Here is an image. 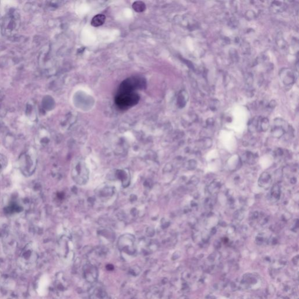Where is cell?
<instances>
[{
	"instance_id": "5bb4252c",
	"label": "cell",
	"mask_w": 299,
	"mask_h": 299,
	"mask_svg": "<svg viewBox=\"0 0 299 299\" xmlns=\"http://www.w3.org/2000/svg\"><path fill=\"white\" fill-rule=\"evenodd\" d=\"M132 7L133 10L137 12H141L144 11L146 10V5L142 1H136L133 4Z\"/></svg>"
},
{
	"instance_id": "d4e9b609",
	"label": "cell",
	"mask_w": 299,
	"mask_h": 299,
	"mask_svg": "<svg viewBox=\"0 0 299 299\" xmlns=\"http://www.w3.org/2000/svg\"><path fill=\"white\" fill-rule=\"evenodd\" d=\"M276 101H274V100L271 101L269 103V104H268V108H271V109H273V108L276 106Z\"/></svg>"
},
{
	"instance_id": "9a60e30c",
	"label": "cell",
	"mask_w": 299,
	"mask_h": 299,
	"mask_svg": "<svg viewBox=\"0 0 299 299\" xmlns=\"http://www.w3.org/2000/svg\"><path fill=\"white\" fill-rule=\"evenodd\" d=\"M220 188V183L218 181H213L209 187V192L212 194H216Z\"/></svg>"
},
{
	"instance_id": "3957f363",
	"label": "cell",
	"mask_w": 299,
	"mask_h": 299,
	"mask_svg": "<svg viewBox=\"0 0 299 299\" xmlns=\"http://www.w3.org/2000/svg\"><path fill=\"white\" fill-rule=\"evenodd\" d=\"M280 78L284 85L290 86L294 84L296 80V76L294 71L289 68L282 69L279 72Z\"/></svg>"
},
{
	"instance_id": "4316f807",
	"label": "cell",
	"mask_w": 299,
	"mask_h": 299,
	"mask_svg": "<svg viewBox=\"0 0 299 299\" xmlns=\"http://www.w3.org/2000/svg\"><path fill=\"white\" fill-rule=\"evenodd\" d=\"M206 123H207V125L208 126H212V125H213V123H214V120H213V119H212V118H209V119H208L207 120Z\"/></svg>"
},
{
	"instance_id": "603a6c76",
	"label": "cell",
	"mask_w": 299,
	"mask_h": 299,
	"mask_svg": "<svg viewBox=\"0 0 299 299\" xmlns=\"http://www.w3.org/2000/svg\"><path fill=\"white\" fill-rule=\"evenodd\" d=\"M232 51L231 50V51L232 52H230V55H231V57L232 58V60L234 61H237V59H238V54H237V53L236 51V50H235L234 49H232Z\"/></svg>"
},
{
	"instance_id": "7c38bea8",
	"label": "cell",
	"mask_w": 299,
	"mask_h": 299,
	"mask_svg": "<svg viewBox=\"0 0 299 299\" xmlns=\"http://www.w3.org/2000/svg\"><path fill=\"white\" fill-rule=\"evenodd\" d=\"M271 195L272 199H274L275 201H277L279 199L280 196V189L279 186L277 184H275L273 186L271 191Z\"/></svg>"
},
{
	"instance_id": "2e32d148",
	"label": "cell",
	"mask_w": 299,
	"mask_h": 299,
	"mask_svg": "<svg viewBox=\"0 0 299 299\" xmlns=\"http://www.w3.org/2000/svg\"><path fill=\"white\" fill-rule=\"evenodd\" d=\"M244 212L243 210H238L234 214V217L237 220H241L244 219Z\"/></svg>"
},
{
	"instance_id": "7402d4cb",
	"label": "cell",
	"mask_w": 299,
	"mask_h": 299,
	"mask_svg": "<svg viewBox=\"0 0 299 299\" xmlns=\"http://www.w3.org/2000/svg\"><path fill=\"white\" fill-rule=\"evenodd\" d=\"M188 166L189 167V169H194L197 165V162L194 160H191L188 162Z\"/></svg>"
},
{
	"instance_id": "8fae6325",
	"label": "cell",
	"mask_w": 299,
	"mask_h": 299,
	"mask_svg": "<svg viewBox=\"0 0 299 299\" xmlns=\"http://www.w3.org/2000/svg\"><path fill=\"white\" fill-rule=\"evenodd\" d=\"M271 10L275 12H281L285 10V5L279 1H273L271 5Z\"/></svg>"
},
{
	"instance_id": "4fadbf2b",
	"label": "cell",
	"mask_w": 299,
	"mask_h": 299,
	"mask_svg": "<svg viewBox=\"0 0 299 299\" xmlns=\"http://www.w3.org/2000/svg\"><path fill=\"white\" fill-rule=\"evenodd\" d=\"M276 41L277 46L280 49H284L287 47V43L284 40L282 33H279L277 35Z\"/></svg>"
},
{
	"instance_id": "ba28073f",
	"label": "cell",
	"mask_w": 299,
	"mask_h": 299,
	"mask_svg": "<svg viewBox=\"0 0 299 299\" xmlns=\"http://www.w3.org/2000/svg\"><path fill=\"white\" fill-rule=\"evenodd\" d=\"M260 117H255L251 119L248 123V129L250 132H253L258 130V125Z\"/></svg>"
},
{
	"instance_id": "ffe728a7",
	"label": "cell",
	"mask_w": 299,
	"mask_h": 299,
	"mask_svg": "<svg viewBox=\"0 0 299 299\" xmlns=\"http://www.w3.org/2000/svg\"><path fill=\"white\" fill-rule=\"evenodd\" d=\"M255 157L254 156V155L250 152V151H248L247 153H246V158H247V162H248L249 163H251L252 164V162L254 161V159H255Z\"/></svg>"
},
{
	"instance_id": "5b68a950",
	"label": "cell",
	"mask_w": 299,
	"mask_h": 299,
	"mask_svg": "<svg viewBox=\"0 0 299 299\" xmlns=\"http://www.w3.org/2000/svg\"><path fill=\"white\" fill-rule=\"evenodd\" d=\"M49 280L48 277L46 276H43L39 283L37 293L40 296H43L46 293V290L48 286Z\"/></svg>"
},
{
	"instance_id": "8992f818",
	"label": "cell",
	"mask_w": 299,
	"mask_h": 299,
	"mask_svg": "<svg viewBox=\"0 0 299 299\" xmlns=\"http://www.w3.org/2000/svg\"><path fill=\"white\" fill-rule=\"evenodd\" d=\"M188 99V93L185 91H181L179 92L178 98V104L180 108H184L187 102Z\"/></svg>"
},
{
	"instance_id": "277c9868",
	"label": "cell",
	"mask_w": 299,
	"mask_h": 299,
	"mask_svg": "<svg viewBox=\"0 0 299 299\" xmlns=\"http://www.w3.org/2000/svg\"><path fill=\"white\" fill-rule=\"evenodd\" d=\"M272 182L271 176L268 172H263L260 176L258 181V184L261 187L268 188Z\"/></svg>"
},
{
	"instance_id": "d6986e66",
	"label": "cell",
	"mask_w": 299,
	"mask_h": 299,
	"mask_svg": "<svg viewBox=\"0 0 299 299\" xmlns=\"http://www.w3.org/2000/svg\"><path fill=\"white\" fill-rule=\"evenodd\" d=\"M246 18L247 19H249V20H251V19H253L255 17V12L253 11H251V10H248L246 12Z\"/></svg>"
},
{
	"instance_id": "44dd1931",
	"label": "cell",
	"mask_w": 299,
	"mask_h": 299,
	"mask_svg": "<svg viewBox=\"0 0 299 299\" xmlns=\"http://www.w3.org/2000/svg\"><path fill=\"white\" fill-rule=\"evenodd\" d=\"M203 147L205 148H209L212 146V141L210 138H206L203 140Z\"/></svg>"
},
{
	"instance_id": "9c48e42d",
	"label": "cell",
	"mask_w": 299,
	"mask_h": 299,
	"mask_svg": "<svg viewBox=\"0 0 299 299\" xmlns=\"http://www.w3.org/2000/svg\"><path fill=\"white\" fill-rule=\"evenodd\" d=\"M269 128V121L268 119L266 117L260 118L259 125H258V130H260L262 132H266L268 130Z\"/></svg>"
},
{
	"instance_id": "7a4b0ae2",
	"label": "cell",
	"mask_w": 299,
	"mask_h": 299,
	"mask_svg": "<svg viewBox=\"0 0 299 299\" xmlns=\"http://www.w3.org/2000/svg\"><path fill=\"white\" fill-rule=\"evenodd\" d=\"M146 85V81L143 78L139 77H130L122 82L119 87L118 92H134L136 89L143 88Z\"/></svg>"
},
{
	"instance_id": "ac0fdd59",
	"label": "cell",
	"mask_w": 299,
	"mask_h": 299,
	"mask_svg": "<svg viewBox=\"0 0 299 299\" xmlns=\"http://www.w3.org/2000/svg\"><path fill=\"white\" fill-rule=\"evenodd\" d=\"M246 83L248 87H251L253 84V76L251 74H248L246 77Z\"/></svg>"
},
{
	"instance_id": "484cf974",
	"label": "cell",
	"mask_w": 299,
	"mask_h": 299,
	"mask_svg": "<svg viewBox=\"0 0 299 299\" xmlns=\"http://www.w3.org/2000/svg\"><path fill=\"white\" fill-rule=\"evenodd\" d=\"M259 216V213L258 212H255L253 213L252 214V219L253 220H254V219H257Z\"/></svg>"
},
{
	"instance_id": "52a82bcc",
	"label": "cell",
	"mask_w": 299,
	"mask_h": 299,
	"mask_svg": "<svg viewBox=\"0 0 299 299\" xmlns=\"http://www.w3.org/2000/svg\"><path fill=\"white\" fill-rule=\"evenodd\" d=\"M106 17L103 14H98L96 16H95L92 21H91V25L95 27L99 26L103 24V23L105 21Z\"/></svg>"
},
{
	"instance_id": "e0dca14e",
	"label": "cell",
	"mask_w": 299,
	"mask_h": 299,
	"mask_svg": "<svg viewBox=\"0 0 299 299\" xmlns=\"http://www.w3.org/2000/svg\"><path fill=\"white\" fill-rule=\"evenodd\" d=\"M219 105H220V102L218 100H217V99L212 100L210 103V109L213 111H215L219 108Z\"/></svg>"
},
{
	"instance_id": "6da1fadb",
	"label": "cell",
	"mask_w": 299,
	"mask_h": 299,
	"mask_svg": "<svg viewBox=\"0 0 299 299\" xmlns=\"http://www.w3.org/2000/svg\"><path fill=\"white\" fill-rule=\"evenodd\" d=\"M140 100V96L135 92H117L115 97L116 106L121 109H126L137 105Z\"/></svg>"
},
{
	"instance_id": "cb8c5ba5",
	"label": "cell",
	"mask_w": 299,
	"mask_h": 299,
	"mask_svg": "<svg viewBox=\"0 0 299 299\" xmlns=\"http://www.w3.org/2000/svg\"><path fill=\"white\" fill-rule=\"evenodd\" d=\"M191 182L192 184H194V185H197V184H198V182H199V179H198L196 176H193V177L191 178Z\"/></svg>"
},
{
	"instance_id": "30bf717a",
	"label": "cell",
	"mask_w": 299,
	"mask_h": 299,
	"mask_svg": "<svg viewBox=\"0 0 299 299\" xmlns=\"http://www.w3.org/2000/svg\"><path fill=\"white\" fill-rule=\"evenodd\" d=\"M271 133L274 137L280 138L285 133V130L284 128L275 126L271 131Z\"/></svg>"
},
{
	"instance_id": "83f0119b",
	"label": "cell",
	"mask_w": 299,
	"mask_h": 299,
	"mask_svg": "<svg viewBox=\"0 0 299 299\" xmlns=\"http://www.w3.org/2000/svg\"><path fill=\"white\" fill-rule=\"evenodd\" d=\"M296 181H296V178H292L291 179V180H290V182H291L292 184H296Z\"/></svg>"
}]
</instances>
